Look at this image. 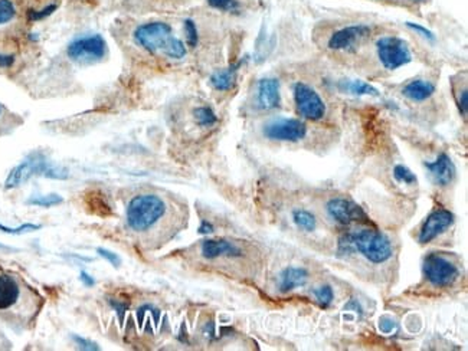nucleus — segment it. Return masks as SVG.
Returning <instances> with one entry per match:
<instances>
[{"label": "nucleus", "mask_w": 468, "mask_h": 351, "mask_svg": "<svg viewBox=\"0 0 468 351\" xmlns=\"http://www.w3.org/2000/svg\"><path fill=\"white\" fill-rule=\"evenodd\" d=\"M458 109H460V112H462V114L467 115V110H468V94L467 90H463L462 94H460V97H458Z\"/></svg>", "instance_id": "34"}, {"label": "nucleus", "mask_w": 468, "mask_h": 351, "mask_svg": "<svg viewBox=\"0 0 468 351\" xmlns=\"http://www.w3.org/2000/svg\"><path fill=\"white\" fill-rule=\"evenodd\" d=\"M134 41L150 54H164L172 59L186 57L187 49L184 41L175 37L172 27L166 22H147L134 31Z\"/></svg>", "instance_id": "2"}, {"label": "nucleus", "mask_w": 468, "mask_h": 351, "mask_svg": "<svg viewBox=\"0 0 468 351\" xmlns=\"http://www.w3.org/2000/svg\"><path fill=\"white\" fill-rule=\"evenodd\" d=\"M22 124H24V119L21 115L15 114L7 109L6 105L0 102V137L12 134Z\"/></svg>", "instance_id": "20"}, {"label": "nucleus", "mask_w": 468, "mask_h": 351, "mask_svg": "<svg viewBox=\"0 0 468 351\" xmlns=\"http://www.w3.org/2000/svg\"><path fill=\"white\" fill-rule=\"evenodd\" d=\"M327 213L330 218L342 223V225H350L355 222H367V213L363 212L362 207L349 199H332L327 203Z\"/></svg>", "instance_id": "11"}, {"label": "nucleus", "mask_w": 468, "mask_h": 351, "mask_svg": "<svg viewBox=\"0 0 468 351\" xmlns=\"http://www.w3.org/2000/svg\"><path fill=\"white\" fill-rule=\"evenodd\" d=\"M100 257L104 258L107 262L112 263V267L119 268L122 265V258L112 250H104V248H97Z\"/></svg>", "instance_id": "30"}, {"label": "nucleus", "mask_w": 468, "mask_h": 351, "mask_svg": "<svg viewBox=\"0 0 468 351\" xmlns=\"http://www.w3.org/2000/svg\"><path fill=\"white\" fill-rule=\"evenodd\" d=\"M202 255L207 260H217L221 257H241V250L232 242L225 239H207L202 243Z\"/></svg>", "instance_id": "16"}, {"label": "nucleus", "mask_w": 468, "mask_h": 351, "mask_svg": "<svg viewBox=\"0 0 468 351\" xmlns=\"http://www.w3.org/2000/svg\"><path fill=\"white\" fill-rule=\"evenodd\" d=\"M67 55L74 62L92 64L101 61L107 55V44L100 35H85L75 37L67 48Z\"/></svg>", "instance_id": "5"}, {"label": "nucleus", "mask_w": 468, "mask_h": 351, "mask_svg": "<svg viewBox=\"0 0 468 351\" xmlns=\"http://www.w3.org/2000/svg\"><path fill=\"white\" fill-rule=\"evenodd\" d=\"M257 102L260 109L275 110L282 105L280 81L275 78H264L258 82Z\"/></svg>", "instance_id": "14"}, {"label": "nucleus", "mask_w": 468, "mask_h": 351, "mask_svg": "<svg viewBox=\"0 0 468 351\" xmlns=\"http://www.w3.org/2000/svg\"><path fill=\"white\" fill-rule=\"evenodd\" d=\"M307 281H309V272L304 268H285L280 275V291L290 292L295 288L303 287Z\"/></svg>", "instance_id": "17"}, {"label": "nucleus", "mask_w": 468, "mask_h": 351, "mask_svg": "<svg viewBox=\"0 0 468 351\" xmlns=\"http://www.w3.org/2000/svg\"><path fill=\"white\" fill-rule=\"evenodd\" d=\"M356 252L355 247H353L352 237L350 233L343 235L339 239V255H350V253Z\"/></svg>", "instance_id": "29"}, {"label": "nucleus", "mask_w": 468, "mask_h": 351, "mask_svg": "<svg viewBox=\"0 0 468 351\" xmlns=\"http://www.w3.org/2000/svg\"><path fill=\"white\" fill-rule=\"evenodd\" d=\"M27 9L22 0H0V35L19 34L27 25Z\"/></svg>", "instance_id": "9"}, {"label": "nucleus", "mask_w": 468, "mask_h": 351, "mask_svg": "<svg viewBox=\"0 0 468 351\" xmlns=\"http://www.w3.org/2000/svg\"><path fill=\"white\" fill-rule=\"evenodd\" d=\"M195 120L200 127H214L218 122L217 114L211 107H197L194 112Z\"/></svg>", "instance_id": "22"}, {"label": "nucleus", "mask_w": 468, "mask_h": 351, "mask_svg": "<svg viewBox=\"0 0 468 351\" xmlns=\"http://www.w3.org/2000/svg\"><path fill=\"white\" fill-rule=\"evenodd\" d=\"M313 294H314V297L319 301V304L322 305V307H329L333 303V298H335L332 287H329V285H323V287L313 290Z\"/></svg>", "instance_id": "24"}, {"label": "nucleus", "mask_w": 468, "mask_h": 351, "mask_svg": "<svg viewBox=\"0 0 468 351\" xmlns=\"http://www.w3.org/2000/svg\"><path fill=\"white\" fill-rule=\"evenodd\" d=\"M166 210V203L157 195H139L127 207V225L134 232H146L165 217Z\"/></svg>", "instance_id": "3"}, {"label": "nucleus", "mask_w": 468, "mask_h": 351, "mask_svg": "<svg viewBox=\"0 0 468 351\" xmlns=\"http://www.w3.org/2000/svg\"><path fill=\"white\" fill-rule=\"evenodd\" d=\"M356 252L374 263H384L392 257V245L384 233L374 229H360L350 233Z\"/></svg>", "instance_id": "4"}, {"label": "nucleus", "mask_w": 468, "mask_h": 351, "mask_svg": "<svg viewBox=\"0 0 468 351\" xmlns=\"http://www.w3.org/2000/svg\"><path fill=\"white\" fill-rule=\"evenodd\" d=\"M207 4L222 12H237L239 9L238 0H207Z\"/></svg>", "instance_id": "27"}, {"label": "nucleus", "mask_w": 468, "mask_h": 351, "mask_svg": "<svg viewBox=\"0 0 468 351\" xmlns=\"http://www.w3.org/2000/svg\"><path fill=\"white\" fill-rule=\"evenodd\" d=\"M402 94L410 101H427L435 94V85L432 82L425 81V80H414L405 85Z\"/></svg>", "instance_id": "18"}, {"label": "nucleus", "mask_w": 468, "mask_h": 351, "mask_svg": "<svg viewBox=\"0 0 468 351\" xmlns=\"http://www.w3.org/2000/svg\"><path fill=\"white\" fill-rule=\"evenodd\" d=\"M378 57L387 69L394 71L412 61L410 47L404 39L397 37H380L377 42Z\"/></svg>", "instance_id": "6"}, {"label": "nucleus", "mask_w": 468, "mask_h": 351, "mask_svg": "<svg viewBox=\"0 0 468 351\" xmlns=\"http://www.w3.org/2000/svg\"><path fill=\"white\" fill-rule=\"evenodd\" d=\"M292 95H294L297 112L304 119L319 122L326 115V104L310 85L304 84V82H297L294 85V90H292Z\"/></svg>", "instance_id": "7"}, {"label": "nucleus", "mask_w": 468, "mask_h": 351, "mask_svg": "<svg viewBox=\"0 0 468 351\" xmlns=\"http://www.w3.org/2000/svg\"><path fill=\"white\" fill-rule=\"evenodd\" d=\"M185 34H186L187 45L190 48H195L199 42V34H197V24L192 19H186L185 21Z\"/></svg>", "instance_id": "26"}, {"label": "nucleus", "mask_w": 468, "mask_h": 351, "mask_svg": "<svg viewBox=\"0 0 468 351\" xmlns=\"http://www.w3.org/2000/svg\"><path fill=\"white\" fill-rule=\"evenodd\" d=\"M370 32H372V27L363 24L342 27L330 37L329 48L335 51H346L353 45L362 41L363 37H367Z\"/></svg>", "instance_id": "12"}, {"label": "nucleus", "mask_w": 468, "mask_h": 351, "mask_svg": "<svg viewBox=\"0 0 468 351\" xmlns=\"http://www.w3.org/2000/svg\"><path fill=\"white\" fill-rule=\"evenodd\" d=\"M44 298L24 278L0 268V318L14 328L27 330L35 324Z\"/></svg>", "instance_id": "1"}, {"label": "nucleus", "mask_w": 468, "mask_h": 351, "mask_svg": "<svg viewBox=\"0 0 468 351\" xmlns=\"http://www.w3.org/2000/svg\"><path fill=\"white\" fill-rule=\"evenodd\" d=\"M27 203H31V205H35V207H51L62 203V197H58V195H48V197H37V199L29 200Z\"/></svg>", "instance_id": "28"}, {"label": "nucleus", "mask_w": 468, "mask_h": 351, "mask_svg": "<svg viewBox=\"0 0 468 351\" xmlns=\"http://www.w3.org/2000/svg\"><path fill=\"white\" fill-rule=\"evenodd\" d=\"M425 167L431 173L432 179L440 186H448L455 177V165L447 154L438 155L437 160L432 163H425Z\"/></svg>", "instance_id": "15"}, {"label": "nucleus", "mask_w": 468, "mask_h": 351, "mask_svg": "<svg viewBox=\"0 0 468 351\" xmlns=\"http://www.w3.org/2000/svg\"><path fill=\"white\" fill-rule=\"evenodd\" d=\"M407 27H410V29H412V31L418 32V34L421 35V37H425V39H428V41H435V35L432 34V32L430 31V29H427V27H422V25L412 24V22H408Z\"/></svg>", "instance_id": "31"}, {"label": "nucleus", "mask_w": 468, "mask_h": 351, "mask_svg": "<svg viewBox=\"0 0 468 351\" xmlns=\"http://www.w3.org/2000/svg\"><path fill=\"white\" fill-rule=\"evenodd\" d=\"M241 64L231 65V67L225 68L221 71H217L212 74L211 85L217 91H229L234 88L237 82L238 69Z\"/></svg>", "instance_id": "19"}, {"label": "nucleus", "mask_w": 468, "mask_h": 351, "mask_svg": "<svg viewBox=\"0 0 468 351\" xmlns=\"http://www.w3.org/2000/svg\"><path fill=\"white\" fill-rule=\"evenodd\" d=\"M72 340L75 341V345L79 346L81 350L87 351H99V346L92 343V341L87 340L84 337H79V335H72Z\"/></svg>", "instance_id": "32"}, {"label": "nucleus", "mask_w": 468, "mask_h": 351, "mask_svg": "<svg viewBox=\"0 0 468 351\" xmlns=\"http://www.w3.org/2000/svg\"><path fill=\"white\" fill-rule=\"evenodd\" d=\"M394 176L398 182L407 183V185L417 183V176L402 165H395Z\"/></svg>", "instance_id": "25"}, {"label": "nucleus", "mask_w": 468, "mask_h": 351, "mask_svg": "<svg viewBox=\"0 0 468 351\" xmlns=\"http://www.w3.org/2000/svg\"><path fill=\"white\" fill-rule=\"evenodd\" d=\"M81 277H80V280H81L82 284L85 285V287H94L95 281L94 278L91 277V275L89 274V272H85V271H81Z\"/></svg>", "instance_id": "35"}, {"label": "nucleus", "mask_w": 468, "mask_h": 351, "mask_svg": "<svg viewBox=\"0 0 468 351\" xmlns=\"http://www.w3.org/2000/svg\"><path fill=\"white\" fill-rule=\"evenodd\" d=\"M112 307L116 308L117 310V313H119V314H124V311L127 310V305L126 304H119V303H116V301H112Z\"/></svg>", "instance_id": "37"}, {"label": "nucleus", "mask_w": 468, "mask_h": 351, "mask_svg": "<svg viewBox=\"0 0 468 351\" xmlns=\"http://www.w3.org/2000/svg\"><path fill=\"white\" fill-rule=\"evenodd\" d=\"M346 90L355 95H372V97H378L379 91L377 88L367 84V82L360 81V80H355V81L347 82Z\"/></svg>", "instance_id": "23"}, {"label": "nucleus", "mask_w": 468, "mask_h": 351, "mask_svg": "<svg viewBox=\"0 0 468 351\" xmlns=\"http://www.w3.org/2000/svg\"><path fill=\"white\" fill-rule=\"evenodd\" d=\"M212 232H214V227H212V223L204 220V222H202V225H200L199 233H204V235H207V233Z\"/></svg>", "instance_id": "36"}, {"label": "nucleus", "mask_w": 468, "mask_h": 351, "mask_svg": "<svg viewBox=\"0 0 468 351\" xmlns=\"http://www.w3.org/2000/svg\"><path fill=\"white\" fill-rule=\"evenodd\" d=\"M307 134V127L302 120L280 119L264 127V135L270 140L279 142H300Z\"/></svg>", "instance_id": "10"}, {"label": "nucleus", "mask_w": 468, "mask_h": 351, "mask_svg": "<svg viewBox=\"0 0 468 351\" xmlns=\"http://www.w3.org/2000/svg\"><path fill=\"white\" fill-rule=\"evenodd\" d=\"M424 274L435 287H448L458 278V270L452 261L440 253H430L424 261Z\"/></svg>", "instance_id": "8"}, {"label": "nucleus", "mask_w": 468, "mask_h": 351, "mask_svg": "<svg viewBox=\"0 0 468 351\" xmlns=\"http://www.w3.org/2000/svg\"><path fill=\"white\" fill-rule=\"evenodd\" d=\"M292 219H294L295 225H297L300 229L307 230V232H313V230L316 229V218H314L313 213L307 212V210H294Z\"/></svg>", "instance_id": "21"}, {"label": "nucleus", "mask_w": 468, "mask_h": 351, "mask_svg": "<svg viewBox=\"0 0 468 351\" xmlns=\"http://www.w3.org/2000/svg\"><path fill=\"white\" fill-rule=\"evenodd\" d=\"M379 330L385 335H389L392 331L397 330V321L390 317H382L379 320Z\"/></svg>", "instance_id": "33"}, {"label": "nucleus", "mask_w": 468, "mask_h": 351, "mask_svg": "<svg viewBox=\"0 0 468 351\" xmlns=\"http://www.w3.org/2000/svg\"><path fill=\"white\" fill-rule=\"evenodd\" d=\"M412 2H425V0H412Z\"/></svg>", "instance_id": "38"}, {"label": "nucleus", "mask_w": 468, "mask_h": 351, "mask_svg": "<svg viewBox=\"0 0 468 351\" xmlns=\"http://www.w3.org/2000/svg\"><path fill=\"white\" fill-rule=\"evenodd\" d=\"M454 222V217L450 210L438 209L432 212L422 225L421 232H420V242H431L435 238L440 237L442 232L452 227Z\"/></svg>", "instance_id": "13"}]
</instances>
